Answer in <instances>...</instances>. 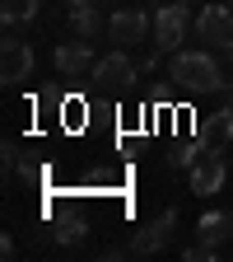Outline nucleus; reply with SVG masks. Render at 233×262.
<instances>
[{
    "mask_svg": "<svg viewBox=\"0 0 233 262\" xmlns=\"http://www.w3.org/2000/svg\"><path fill=\"white\" fill-rule=\"evenodd\" d=\"M168 80H173L182 94H191V98L219 94V89L228 84L224 71H219V56H215L210 47H182V52H173V56H168Z\"/></svg>",
    "mask_w": 233,
    "mask_h": 262,
    "instance_id": "obj_1",
    "label": "nucleus"
},
{
    "mask_svg": "<svg viewBox=\"0 0 233 262\" xmlns=\"http://www.w3.org/2000/svg\"><path fill=\"white\" fill-rule=\"evenodd\" d=\"M145 38H154V19L140 10V5H126V10H112L108 14V42L131 52V47H140Z\"/></svg>",
    "mask_w": 233,
    "mask_h": 262,
    "instance_id": "obj_2",
    "label": "nucleus"
},
{
    "mask_svg": "<svg viewBox=\"0 0 233 262\" xmlns=\"http://www.w3.org/2000/svg\"><path fill=\"white\" fill-rule=\"evenodd\" d=\"M196 28V19H191V10H182L177 0L173 5H159L154 10V47L159 52H182V42H187V33Z\"/></svg>",
    "mask_w": 233,
    "mask_h": 262,
    "instance_id": "obj_3",
    "label": "nucleus"
},
{
    "mask_svg": "<svg viewBox=\"0 0 233 262\" xmlns=\"http://www.w3.org/2000/svg\"><path fill=\"white\" fill-rule=\"evenodd\" d=\"M173 229H177V206H163L149 225H140L136 234H131V257H154V253H163L168 248V239H173Z\"/></svg>",
    "mask_w": 233,
    "mask_h": 262,
    "instance_id": "obj_4",
    "label": "nucleus"
},
{
    "mask_svg": "<svg viewBox=\"0 0 233 262\" xmlns=\"http://www.w3.org/2000/svg\"><path fill=\"white\" fill-rule=\"evenodd\" d=\"M196 42H205L215 52L233 47V5H201L196 10Z\"/></svg>",
    "mask_w": 233,
    "mask_h": 262,
    "instance_id": "obj_5",
    "label": "nucleus"
},
{
    "mask_svg": "<svg viewBox=\"0 0 233 262\" xmlns=\"http://www.w3.org/2000/svg\"><path fill=\"white\" fill-rule=\"evenodd\" d=\"M93 84H103V89H126V84H136L140 80V66L131 61V52H121V47H112L108 56H98L93 61Z\"/></svg>",
    "mask_w": 233,
    "mask_h": 262,
    "instance_id": "obj_6",
    "label": "nucleus"
},
{
    "mask_svg": "<svg viewBox=\"0 0 233 262\" xmlns=\"http://www.w3.org/2000/svg\"><path fill=\"white\" fill-rule=\"evenodd\" d=\"M224 178H228V155L219 145H210L201 159L191 164V192H201V196H215L224 187Z\"/></svg>",
    "mask_w": 233,
    "mask_h": 262,
    "instance_id": "obj_7",
    "label": "nucleus"
},
{
    "mask_svg": "<svg viewBox=\"0 0 233 262\" xmlns=\"http://www.w3.org/2000/svg\"><path fill=\"white\" fill-rule=\"evenodd\" d=\"M0 80H5V84L33 80V47L23 38H5V42H0Z\"/></svg>",
    "mask_w": 233,
    "mask_h": 262,
    "instance_id": "obj_8",
    "label": "nucleus"
},
{
    "mask_svg": "<svg viewBox=\"0 0 233 262\" xmlns=\"http://www.w3.org/2000/svg\"><path fill=\"white\" fill-rule=\"evenodd\" d=\"M51 61H56V71L65 75V80H75V75H89L93 71V42L89 38H75V42H56V52H51Z\"/></svg>",
    "mask_w": 233,
    "mask_h": 262,
    "instance_id": "obj_9",
    "label": "nucleus"
},
{
    "mask_svg": "<svg viewBox=\"0 0 233 262\" xmlns=\"http://www.w3.org/2000/svg\"><path fill=\"white\" fill-rule=\"evenodd\" d=\"M196 239L201 244H224V239H233V215L228 211H205L201 220H196Z\"/></svg>",
    "mask_w": 233,
    "mask_h": 262,
    "instance_id": "obj_10",
    "label": "nucleus"
},
{
    "mask_svg": "<svg viewBox=\"0 0 233 262\" xmlns=\"http://www.w3.org/2000/svg\"><path fill=\"white\" fill-rule=\"evenodd\" d=\"M205 145H233V98H224V108H215V117H205Z\"/></svg>",
    "mask_w": 233,
    "mask_h": 262,
    "instance_id": "obj_11",
    "label": "nucleus"
},
{
    "mask_svg": "<svg viewBox=\"0 0 233 262\" xmlns=\"http://www.w3.org/2000/svg\"><path fill=\"white\" fill-rule=\"evenodd\" d=\"M65 19H70V28H75V38H98L103 33V5H75V10H65Z\"/></svg>",
    "mask_w": 233,
    "mask_h": 262,
    "instance_id": "obj_12",
    "label": "nucleus"
},
{
    "mask_svg": "<svg viewBox=\"0 0 233 262\" xmlns=\"http://www.w3.org/2000/svg\"><path fill=\"white\" fill-rule=\"evenodd\" d=\"M38 5H42V0H0V19H5L10 28L14 24H28L33 14H38Z\"/></svg>",
    "mask_w": 233,
    "mask_h": 262,
    "instance_id": "obj_13",
    "label": "nucleus"
},
{
    "mask_svg": "<svg viewBox=\"0 0 233 262\" xmlns=\"http://www.w3.org/2000/svg\"><path fill=\"white\" fill-rule=\"evenodd\" d=\"M84 234H89V229H84V220H80V215H65V220L51 229V239H56V244H80Z\"/></svg>",
    "mask_w": 233,
    "mask_h": 262,
    "instance_id": "obj_14",
    "label": "nucleus"
},
{
    "mask_svg": "<svg viewBox=\"0 0 233 262\" xmlns=\"http://www.w3.org/2000/svg\"><path fill=\"white\" fill-rule=\"evenodd\" d=\"M182 257L187 262H219V244H201V239H196L191 248H182Z\"/></svg>",
    "mask_w": 233,
    "mask_h": 262,
    "instance_id": "obj_15",
    "label": "nucleus"
},
{
    "mask_svg": "<svg viewBox=\"0 0 233 262\" xmlns=\"http://www.w3.org/2000/svg\"><path fill=\"white\" fill-rule=\"evenodd\" d=\"M163 56H168V52H159V47H154V52H145V56L136 61V66H140V75H149V71H154V66H159Z\"/></svg>",
    "mask_w": 233,
    "mask_h": 262,
    "instance_id": "obj_16",
    "label": "nucleus"
},
{
    "mask_svg": "<svg viewBox=\"0 0 233 262\" xmlns=\"http://www.w3.org/2000/svg\"><path fill=\"white\" fill-rule=\"evenodd\" d=\"M0 257H19V244L5 234V239H0Z\"/></svg>",
    "mask_w": 233,
    "mask_h": 262,
    "instance_id": "obj_17",
    "label": "nucleus"
},
{
    "mask_svg": "<svg viewBox=\"0 0 233 262\" xmlns=\"http://www.w3.org/2000/svg\"><path fill=\"white\" fill-rule=\"evenodd\" d=\"M75 5H98V0H65V10H75Z\"/></svg>",
    "mask_w": 233,
    "mask_h": 262,
    "instance_id": "obj_18",
    "label": "nucleus"
},
{
    "mask_svg": "<svg viewBox=\"0 0 233 262\" xmlns=\"http://www.w3.org/2000/svg\"><path fill=\"white\" fill-rule=\"evenodd\" d=\"M177 5H182V10H191V5H201V0H177Z\"/></svg>",
    "mask_w": 233,
    "mask_h": 262,
    "instance_id": "obj_19",
    "label": "nucleus"
},
{
    "mask_svg": "<svg viewBox=\"0 0 233 262\" xmlns=\"http://www.w3.org/2000/svg\"><path fill=\"white\" fill-rule=\"evenodd\" d=\"M98 5H121V0H98Z\"/></svg>",
    "mask_w": 233,
    "mask_h": 262,
    "instance_id": "obj_20",
    "label": "nucleus"
}]
</instances>
